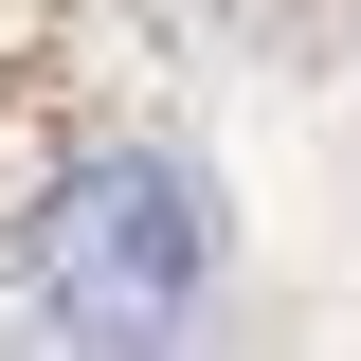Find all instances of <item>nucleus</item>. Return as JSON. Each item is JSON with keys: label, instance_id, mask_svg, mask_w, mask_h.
Instances as JSON below:
<instances>
[{"label": "nucleus", "instance_id": "1", "mask_svg": "<svg viewBox=\"0 0 361 361\" xmlns=\"http://www.w3.org/2000/svg\"><path fill=\"white\" fill-rule=\"evenodd\" d=\"M18 289H37L73 343H163V325H199V289H217V199L180 163H73L37 199V235H18Z\"/></svg>", "mask_w": 361, "mask_h": 361}]
</instances>
